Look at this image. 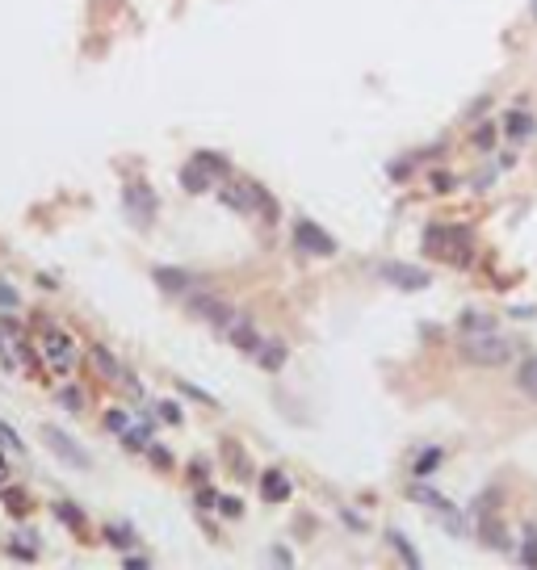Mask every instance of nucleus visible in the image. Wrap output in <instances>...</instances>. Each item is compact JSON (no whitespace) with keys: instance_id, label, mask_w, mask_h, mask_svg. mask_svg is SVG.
Here are the masks:
<instances>
[{"instance_id":"nucleus-1","label":"nucleus","mask_w":537,"mask_h":570,"mask_svg":"<svg viewBox=\"0 0 537 570\" xmlns=\"http://www.w3.org/2000/svg\"><path fill=\"white\" fill-rule=\"evenodd\" d=\"M462 361H470V365H508L512 361V344L504 340V336H496V332H466V340H462Z\"/></svg>"},{"instance_id":"nucleus-2","label":"nucleus","mask_w":537,"mask_h":570,"mask_svg":"<svg viewBox=\"0 0 537 570\" xmlns=\"http://www.w3.org/2000/svg\"><path fill=\"white\" fill-rule=\"evenodd\" d=\"M424 248L449 256L454 264H466L470 260V231L466 227H428L424 231Z\"/></svg>"},{"instance_id":"nucleus-3","label":"nucleus","mask_w":537,"mask_h":570,"mask_svg":"<svg viewBox=\"0 0 537 570\" xmlns=\"http://www.w3.org/2000/svg\"><path fill=\"white\" fill-rule=\"evenodd\" d=\"M378 277H382V281H391L395 290H428V281H433V273H428V269H420V264H399V260L378 264Z\"/></svg>"},{"instance_id":"nucleus-4","label":"nucleus","mask_w":537,"mask_h":570,"mask_svg":"<svg viewBox=\"0 0 537 570\" xmlns=\"http://www.w3.org/2000/svg\"><path fill=\"white\" fill-rule=\"evenodd\" d=\"M42 357H46V365H50L55 373H67V369L76 365V344H71V336L59 332V327H50V332L42 336Z\"/></svg>"},{"instance_id":"nucleus-5","label":"nucleus","mask_w":537,"mask_h":570,"mask_svg":"<svg viewBox=\"0 0 537 570\" xmlns=\"http://www.w3.org/2000/svg\"><path fill=\"white\" fill-rule=\"evenodd\" d=\"M294 243H298L307 256H336V239H332L319 222H311V218H298V227H294Z\"/></svg>"},{"instance_id":"nucleus-6","label":"nucleus","mask_w":537,"mask_h":570,"mask_svg":"<svg viewBox=\"0 0 537 570\" xmlns=\"http://www.w3.org/2000/svg\"><path fill=\"white\" fill-rule=\"evenodd\" d=\"M42 441L55 449V457H63V462H67V466H76V470H88V466H92V462H88V453H80V445H76L63 428H50V424H46V428H42Z\"/></svg>"},{"instance_id":"nucleus-7","label":"nucleus","mask_w":537,"mask_h":570,"mask_svg":"<svg viewBox=\"0 0 537 570\" xmlns=\"http://www.w3.org/2000/svg\"><path fill=\"white\" fill-rule=\"evenodd\" d=\"M126 210H130V218L139 222V227H147L151 218H155V193L143 185V180H134V185H126Z\"/></svg>"},{"instance_id":"nucleus-8","label":"nucleus","mask_w":537,"mask_h":570,"mask_svg":"<svg viewBox=\"0 0 537 570\" xmlns=\"http://www.w3.org/2000/svg\"><path fill=\"white\" fill-rule=\"evenodd\" d=\"M475 537L487 546V550H496V554H508V550H517L512 546V537H508V529H504V520L500 516H479V525H475Z\"/></svg>"},{"instance_id":"nucleus-9","label":"nucleus","mask_w":537,"mask_h":570,"mask_svg":"<svg viewBox=\"0 0 537 570\" xmlns=\"http://www.w3.org/2000/svg\"><path fill=\"white\" fill-rule=\"evenodd\" d=\"M189 306H193V315H202L206 323H214V327H231V319H235V311L227 306V302H218V298H210V294H193L189 298Z\"/></svg>"},{"instance_id":"nucleus-10","label":"nucleus","mask_w":537,"mask_h":570,"mask_svg":"<svg viewBox=\"0 0 537 570\" xmlns=\"http://www.w3.org/2000/svg\"><path fill=\"white\" fill-rule=\"evenodd\" d=\"M227 336H231V344H235L239 352H248V357H256V348L265 344V340H260V332L252 327V319H248V315H235V319H231V327H227Z\"/></svg>"},{"instance_id":"nucleus-11","label":"nucleus","mask_w":537,"mask_h":570,"mask_svg":"<svg viewBox=\"0 0 537 570\" xmlns=\"http://www.w3.org/2000/svg\"><path fill=\"white\" fill-rule=\"evenodd\" d=\"M290 478H286V470H269V474H260V499L265 504H286L290 499Z\"/></svg>"},{"instance_id":"nucleus-12","label":"nucleus","mask_w":537,"mask_h":570,"mask_svg":"<svg viewBox=\"0 0 537 570\" xmlns=\"http://www.w3.org/2000/svg\"><path fill=\"white\" fill-rule=\"evenodd\" d=\"M181 185H185V193H206V189L214 185V172H210L206 164L189 159V164L181 168Z\"/></svg>"},{"instance_id":"nucleus-13","label":"nucleus","mask_w":537,"mask_h":570,"mask_svg":"<svg viewBox=\"0 0 537 570\" xmlns=\"http://www.w3.org/2000/svg\"><path fill=\"white\" fill-rule=\"evenodd\" d=\"M218 197H223V206H227V210H239V214H256V201H252V193H248V180H235V185H227Z\"/></svg>"},{"instance_id":"nucleus-14","label":"nucleus","mask_w":537,"mask_h":570,"mask_svg":"<svg viewBox=\"0 0 537 570\" xmlns=\"http://www.w3.org/2000/svg\"><path fill=\"white\" fill-rule=\"evenodd\" d=\"M407 499H412V504H424V508H433V512H441V516H445V512H454V504H449L441 491L424 487V483H412V487H407Z\"/></svg>"},{"instance_id":"nucleus-15","label":"nucleus","mask_w":537,"mask_h":570,"mask_svg":"<svg viewBox=\"0 0 537 570\" xmlns=\"http://www.w3.org/2000/svg\"><path fill=\"white\" fill-rule=\"evenodd\" d=\"M151 277H155V281H160V290H168V294H185V290L193 285V277H189L185 269H168V264L151 269Z\"/></svg>"},{"instance_id":"nucleus-16","label":"nucleus","mask_w":537,"mask_h":570,"mask_svg":"<svg viewBox=\"0 0 537 570\" xmlns=\"http://www.w3.org/2000/svg\"><path fill=\"white\" fill-rule=\"evenodd\" d=\"M260 369H269V373H277L281 365H286V344L281 340H265L260 348H256V357H252Z\"/></svg>"},{"instance_id":"nucleus-17","label":"nucleus","mask_w":537,"mask_h":570,"mask_svg":"<svg viewBox=\"0 0 537 570\" xmlns=\"http://www.w3.org/2000/svg\"><path fill=\"white\" fill-rule=\"evenodd\" d=\"M248 193H252V201H256V214H265V218H277V197L260 185V180H248Z\"/></svg>"},{"instance_id":"nucleus-18","label":"nucleus","mask_w":537,"mask_h":570,"mask_svg":"<svg viewBox=\"0 0 537 570\" xmlns=\"http://www.w3.org/2000/svg\"><path fill=\"white\" fill-rule=\"evenodd\" d=\"M386 541L395 546V554H399V558H403V562H407L412 570L420 567V554H416V546H412V541H407V537H403L399 529H386Z\"/></svg>"},{"instance_id":"nucleus-19","label":"nucleus","mask_w":537,"mask_h":570,"mask_svg":"<svg viewBox=\"0 0 537 570\" xmlns=\"http://www.w3.org/2000/svg\"><path fill=\"white\" fill-rule=\"evenodd\" d=\"M517 386H521L529 399H537V357H525V361H521V369H517Z\"/></svg>"},{"instance_id":"nucleus-20","label":"nucleus","mask_w":537,"mask_h":570,"mask_svg":"<svg viewBox=\"0 0 537 570\" xmlns=\"http://www.w3.org/2000/svg\"><path fill=\"white\" fill-rule=\"evenodd\" d=\"M533 126H537V122H533V117H529V113H521V109L504 117V130H508L512 138H525V134H533Z\"/></svg>"},{"instance_id":"nucleus-21","label":"nucleus","mask_w":537,"mask_h":570,"mask_svg":"<svg viewBox=\"0 0 537 570\" xmlns=\"http://www.w3.org/2000/svg\"><path fill=\"white\" fill-rule=\"evenodd\" d=\"M458 323H462V332H491V327H496V319L483 315V311H466Z\"/></svg>"},{"instance_id":"nucleus-22","label":"nucleus","mask_w":537,"mask_h":570,"mask_svg":"<svg viewBox=\"0 0 537 570\" xmlns=\"http://www.w3.org/2000/svg\"><path fill=\"white\" fill-rule=\"evenodd\" d=\"M92 365H97V369H101L105 378H113V382H118V378H126V373L118 369V361L109 357V348H92Z\"/></svg>"},{"instance_id":"nucleus-23","label":"nucleus","mask_w":537,"mask_h":570,"mask_svg":"<svg viewBox=\"0 0 537 570\" xmlns=\"http://www.w3.org/2000/svg\"><path fill=\"white\" fill-rule=\"evenodd\" d=\"M193 159H197V164H206V168H210L214 176H227V172H231V164H227V155H214V151H197Z\"/></svg>"},{"instance_id":"nucleus-24","label":"nucleus","mask_w":537,"mask_h":570,"mask_svg":"<svg viewBox=\"0 0 537 570\" xmlns=\"http://www.w3.org/2000/svg\"><path fill=\"white\" fill-rule=\"evenodd\" d=\"M521 562H525V567H537V529L533 525H529L525 537H521Z\"/></svg>"},{"instance_id":"nucleus-25","label":"nucleus","mask_w":537,"mask_h":570,"mask_svg":"<svg viewBox=\"0 0 537 570\" xmlns=\"http://www.w3.org/2000/svg\"><path fill=\"white\" fill-rule=\"evenodd\" d=\"M122 436H126V445H130V449H139V453L151 445V432H147V428H126Z\"/></svg>"},{"instance_id":"nucleus-26","label":"nucleus","mask_w":537,"mask_h":570,"mask_svg":"<svg viewBox=\"0 0 537 570\" xmlns=\"http://www.w3.org/2000/svg\"><path fill=\"white\" fill-rule=\"evenodd\" d=\"M441 457H445L441 449H428V453H420V457H416V474H428V470H437V466H441Z\"/></svg>"},{"instance_id":"nucleus-27","label":"nucleus","mask_w":537,"mask_h":570,"mask_svg":"<svg viewBox=\"0 0 537 570\" xmlns=\"http://www.w3.org/2000/svg\"><path fill=\"white\" fill-rule=\"evenodd\" d=\"M55 512H59V516H63V525H71V529H80V525H84L80 508H71V504H55Z\"/></svg>"},{"instance_id":"nucleus-28","label":"nucleus","mask_w":537,"mask_h":570,"mask_svg":"<svg viewBox=\"0 0 537 570\" xmlns=\"http://www.w3.org/2000/svg\"><path fill=\"white\" fill-rule=\"evenodd\" d=\"M105 428H109V432H126V428H130V415H126V411H109V415H105Z\"/></svg>"},{"instance_id":"nucleus-29","label":"nucleus","mask_w":537,"mask_h":570,"mask_svg":"<svg viewBox=\"0 0 537 570\" xmlns=\"http://www.w3.org/2000/svg\"><path fill=\"white\" fill-rule=\"evenodd\" d=\"M176 386H181V394H189V399H197V403H206V407H218L206 390H197V386H189V382H176Z\"/></svg>"},{"instance_id":"nucleus-30","label":"nucleus","mask_w":537,"mask_h":570,"mask_svg":"<svg viewBox=\"0 0 537 570\" xmlns=\"http://www.w3.org/2000/svg\"><path fill=\"white\" fill-rule=\"evenodd\" d=\"M160 420H168V424H181V407H176V403H160Z\"/></svg>"},{"instance_id":"nucleus-31","label":"nucleus","mask_w":537,"mask_h":570,"mask_svg":"<svg viewBox=\"0 0 537 570\" xmlns=\"http://www.w3.org/2000/svg\"><path fill=\"white\" fill-rule=\"evenodd\" d=\"M218 512H223V516H239V512H244V504L227 495V499H218Z\"/></svg>"},{"instance_id":"nucleus-32","label":"nucleus","mask_w":537,"mask_h":570,"mask_svg":"<svg viewBox=\"0 0 537 570\" xmlns=\"http://www.w3.org/2000/svg\"><path fill=\"white\" fill-rule=\"evenodd\" d=\"M105 533H109V541H113V546H130V529H118V525H109Z\"/></svg>"},{"instance_id":"nucleus-33","label":"nucleus","mask_w":537,"mask_h":570,"mask_svg":"<svg viewBox=\"0 0 537 570\" xmlns=\"http://www.w3.org/2000/svg\"><path fill=\"white\" fill-rule=\"evenodd\" d=\"M59 399H63V403H67L71 411H80V390H71V386H63V390H59Z\"/></svg>"},{"instance_id":"nucleus-34","label":"nucleus","mask_w":537,"mask_h":570,"mask_svg":"<svg viewBox=\"0 0 537 570\" xmlns=\"http://www.w3.org/2000/svg\"><path fill=\"white\" fill-rule=\"evenodd\" d=\"M147 453H151V462H155L160 470H164V466H172V457H168V453H164L160 445H147Z\"/></svg>"},{"instance_id":"nucleus-35","label":"nucleus","mask_w":537,"mask_h":570,"mask_svg":"<svg viewBox=\"0 0 537 570\" xmlns=\"http://www.w3.org/2000/svg\"><path fill=\"white\" fill-rule=\"evenodd\" d=\"M475 138H479V147H483V151H487V147H491V126H483V130H479V134H475Z\"/></svg>"},{"instance_id":"nucleus-36","label":"nucleus","mask_w":537,"mask_h":570,"mask_svg":"<svg viewBox=\"0 0 537 570\" xmlns=\"http://www.w3.org/2000/svg\"><path fill=\"white\" fill-rule=\"evenodd\" d=\"M0 302H17V298H13V290H8V285H0Z\"/></svg>"},{"instance_id":"nucleus-37","label":"nucleus","mask_w":537,"mask_h":570,"mask_svg":"<svg viewBox=\"0 0 537 570\" xmlns=\"http://www.w3.org/2000/svg\"><path fill=\"white\" fill-rule=\"evenodd\" d=\"M4 478H8V466H4V462H0V483H4Z\"/></svg>"},{"instance_id":"nucleus-38","label":"nucleus","mask_w":537,"mask_h":570,"mask_svg":"<svg viewBox=\"0 0 537 570\" xmlns=\"http://www.w3.org/2000/svg\"><path fill=\"white\" fill-rule=\"evenodd\" d=\"M533 17H537V0H533Z\"/></svg>"},{"instance_id":"nucleus-39","label":"nucleus","mask_w":537,"mask_h":570,"mask_svg":"<svg viewBox=\"0 0 537 570\" xmlns=\"http://www.w3.org/2000/svg\"><path fill=\"white\" fill-rule=\"evenodd\" d=\"M0 352H4V348H0Z\"/></svg>"}]
</instances>
